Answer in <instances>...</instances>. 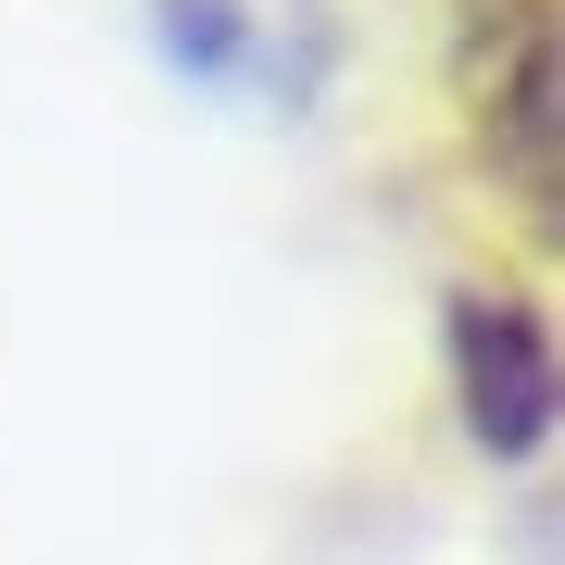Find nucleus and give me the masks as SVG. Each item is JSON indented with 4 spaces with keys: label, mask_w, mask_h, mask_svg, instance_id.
<instances>
[{
    "label": "nucleus",
    "mask_w": 565,
    "mask_h": 565,
    "mask_svg": "<svg viewBox=\"0 0 565 565\" xmlns=\"http://www.w3.org/2000/svg\"><path fill=\"white\" fill-rule=\"evenodd\" d=\"M452 403L478 427V452H541L553 440V327L541 302H452Z\"/></svg>",
    "instance_id": "f257e3e1"
}]
</instances>
